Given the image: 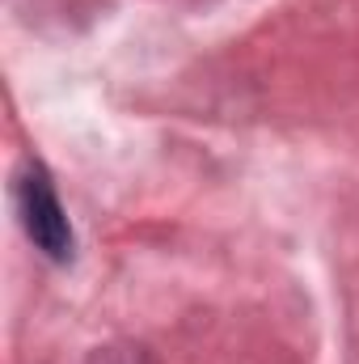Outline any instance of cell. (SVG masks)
Returning <instances> with one entry per match:
<instances>
[{"instance_id":"6da1fadb","label":"cell","mask_w":359,"mask_h":364,"mask_svg":"<svg viewBox=\"0 0 359 364\" xmlns=\"http://www.w3.org/2000/svg\"><path fill=\"white\" fill-rule=\"evenodd\" d=\"M17 212H21V225H26L30 242L47 259H55V263L72 259V225L64 216V203H60L55 182H51L43 161L21 166V174H17Z\"/></svg>"}]
</instances>
